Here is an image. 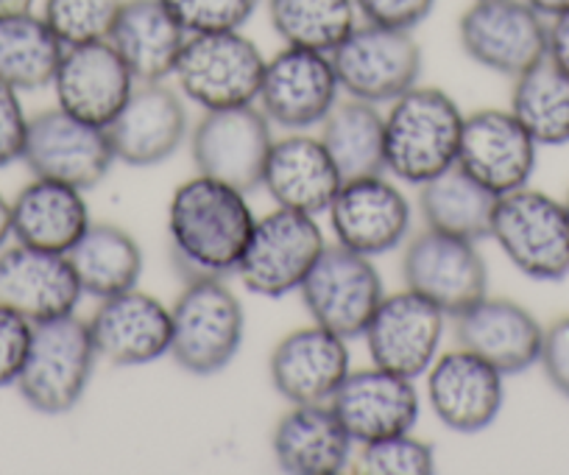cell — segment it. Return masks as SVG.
Instances as JSON below:
<instances>
[{"label":"cell","mask_w":569,"mask_h":475,"mask_svg":"<svg viewBox=\"0 0 569 475\" xmlns=\"http://www.w3.org/2000/svg\"><path fill=\"white\" fill-rule=\"evenodd\" d=\"M81 291L96 299L137 288L142 275V249L134 235L118 224L92 221L68 253Z\"/></svg>","instance_id":"4dcf8cb0"},{"label":"cell","mask_w":569,"mask_h":475,"mask_svg":"<svg viewBox=\"0 0 569 475\" xmlns=\"http://www.w3.org/2000/svg\"><path fill=\"white\" fill-rule=\"evenodd\" d=\"M37 0H0V18H12V14L34 12Z\"/></svg>","instance_id":"bcb514c9"},{"label":"cell","mask_w":569,"mask_h":475,"mask_svg":"<svg viewBox=\"0 0 569 475\" xmlns=\"http://www.w3.org/2000/svg\"><path fill=\"white\" fill-rule=\"evenodd\" d=\"M341 182V174L321 138L291 132L282 140H273L260 188H266L277 207L319 216L330 210Z\"/></svg>","instance_id":"484cf974"},{"label":"cell","mask_w":569,"mask_h":475,"mask_svg":"<svg viewBox=\"0 0 569 475\" xmlns=\"http://www.w3.org/2000/svg\"><path fill=\"white\" fill-rule=\"evenodd\" d=\"M338 92L341 81L330 53L284 46L266 59L257 107L284 132H308L310 127H321L338 103Z\"/></svg>","instance_id":"4fadbf2b"},{"label":"cell","mask_w":569,"mask_h":475,"mask_svg":"<svg viewBox=\"0 0 569 475\" xmlns=\"http://www.w3.org/2000/svg\"><path fill=\"white\" fill-rule=\"evenodd\" d=\"M341 90L369 103H391L421 76V48L413 31L358 23L330 53Z\"/></svg>","instance_id":"ba28073f"},{"label":"cell","mask_w":569,"mask_h":475,"mask_svg":"<svg viewBox=\"0 0 569 475\" xmlns=\"http://www.w3.org/2000/svg\"><path fill=\"white\" fill-rule=\"evenodd\" d=\"M547 59L569 76V12L547 20Z\"/></svg>","instance_id":"7bdbcfd3"},{"label":"cell","mask_w":569,"mask_h":475,"mask_svg":"<svg viewBox=\"0 0 569 475\" xmlns=\"http://www.w3.org/2000/svg\"><path fill=\"white\" fill-rule=\"evenodd\" d=\"M445 319V310L410 288L386 294L363 330L371 364L416 380L439 358Z\"/></svg>","instance_id":"9a60e30c"},{"label":"cell","mask_w":569,"mask_h":475,"mask_svg":"<svg viewBox=\"0 0 569 475\" xmlns=\"http://www.w3.org/2000/svg\"><path fill=\"white\" fill-rule=\"evenodd\" d=\"M260 0H166L188 37L240 31L257 12Z\"/></svg>","instance_id":"74e56055"},{"label":"cell","mask_w":569,"mask_h":475,"mask_svg":"<svg viewBox=\"0 0 569 475\" xmlns=\"http://www.w3.org/2000/svg\"><path fill=\"white\" fill-rule=\"evenodd\" d=\"M489 238L530 280L561 283L569 277V212L545 190L525 185L497 196Z\"/></svg>","instance_id":"5b68a950"},{"label":"cell","mask_w":569,"mask_h":475,"mask_svg":"<svg viewBox=\"0 0 569 475\" xmlns=\"http://www.w3.org/2000/svg\"><path fill=\"white\" fill-rule=\"evenodd\" d=\"M352 436L330 403L291 406L277 419L271 451L279 469L291 475H338L352 462Z\"/></svg>","instance_id":"4316f807"},{"label":"cell","mask_w":569,"mask_h":475,"mask_svg":"<svg viewBox=\"0 0 569 475\" xmlns=\"http://www.w3.org/2000/svg\"><path fill=\"white\" fill-rule=\"evenodd\" d=\"M456 338L502 375H519L539 364L545 327L513 299L486 294L480 303L456 316Z\"/></svg>","instance_id":"d4e9b609"},{"label":"cell","mask_w":569,"mask_h":475,"mask_svg":"<svg viewBox=\"0 0 569 475\" xmlns=\"http://www.w3.org/2000/svg\"><path fill=\"white\" fill-rule=\"evenodd\" d=\"M266 57L243 31L193 34L179 53V92L201 109H227L257 103Z\"/></svg>","instance_id":"8992f818"},{"label":"cell","mask_w":569,"mask_h":475,"mask_svg":"<svg viewBox=\"0 0 569 475\" xmlns=\"http://www.w3.org/2000/svg\"><path fill=\"white\" fill-rule=\"evenodd\" d=\"M325 247V232L316 216L277 207L254 221L234 275L246 291L257 297H284L299 291Z\"/></svg>","instance_id":"52a82bcc"},{"label":"cell","mask_w":569,"mask_h":475,"mask_svg":"<svg viewBox=\"0 0 569 475\" xmlns=\"http://www.w3.org/2000/svg\"><path fill=\"white\" fill-rule=\"evenodd\" d=\"M436 0H355L360 18L366 23L388 26V29L413 31L433 12Z\"/></svg>","instance_id":"60d3db41"},{"label":"cell","mask_w":569,"mask_h":475,"mask_svg":"<svg viewBox=\"0 0 569 475\" xmlns=\"http://www.w3.org/2000/svg\"><path fill=\"white\" fill-rule=\"evenodd\" d=\"M358 473L366 475H430L436 473V451L410 431L360 445Z\"/></svg>","instance_id":"8d00e7d4"},{"label":"cell","mask_w":569,"mask_h":475,"mask_svg":"<svg viewBox=\"0 0 569 475\" xmlns=\"http://www.w3.org/2000/svg\"><path fill=\"white\" fill-rule=\"evenodd\" d=\"M508 109L536 146L569 144V76L547 57L513 79Z\"/></svg>","instance_id":"836d02e7"},{"label":"cell","mask_w":569,"mask_h":475,"mask_svg":"<svg viewBox=\"0 0 569 475\" xmlns=\"http://www.w3.org/2000/svg\"><path fill=\"white\" fill-rule=\"evenodd\" d=\"M190 132L182 92L166 81H137L129 101L107 127L114 160L131 168H151L182 149Z\"/></svg>","instance_id":"2e32d148"},{"label":"cell","mask_w":569,"mask_h":475,"mask_svg":"<svg viewBox=\"0 0 569 475\" xmlns=\"http://www.w3.org/2000/svg\"><path fill=\"white\" fill-rule=\"evenodd\" d=\"M92 224L84 190L34 177L12 199V238L26 247L68 255Z\"/></svg>","instance_id":"83f0119b"},{"label":"cell","mask_w":569,"mask_h":475,"mask_svg":"<svg viewBox=\"0 0 569 475\" xmlns=\"http://www.w3.org/2000/svg\"><path fill=\"white\" fill-rule=\"evenodd\" d=\"M463 112L439 87L413 85L386 112V171L425 185L458 162Z\"/></svg>","instance_id":"7a4b0ae2"},{"label":"cell","mask_w":569,"mask_h":475,"mask_svg":"<svg viewBox=\"0 0 569 475\" xmlns=\"http://www.w3.org/2000/svg\"><path fill=\"white\" fill-rule=\"evenodd\" d=\"M525 3H530V7H533L536 12L547 20L556 18V14L569 12V0H525Z\"/></svg>","instance_id":"ee69618b"},{"label":"cell","mask_w":569,"mask_h":475,"mask_svg":"<svg viewBox=\"0 0 569 475\" xmlns=\"http://www.w3.org/2000/svg\"><path fill=\"white\" fill-rule=\"evenodd\" d=\"M310 319L349 338L363 336L377 305L386 297L375 260L341 244H327L310 275L299 286Z\"/></svg>","instance_id":"9c48e42d"},{"label":"cell","mask_w":569,"mask_h":475,"mask_svg":"<svg viewBox=\"0 0 569 475\" xmlns=\"http://www.w3.org/2000/svg\"><path fill=\"white\" fill-rule=\"evenodd\" d=\"M26 135H29V115L20 103V92L0 81V168L23 160Z\"/></svg>","instance_id":"ab89813d"},{"label":"cell","mask_w":569,"mask_h":475,"mask_svg":"<svg viewBox=\"0 0 569 475\" xmlns=\"http://www.w3.org/2000/svg\"><path fill=\"white\" fill-rule=\"evenodd\" d=\"M355 0H268V20L284 46L332 53L358 26Z\"/></svg>","instance_id":"e575fe53"},{"label":"cell","mask_w":569,"mask_h":475,"mask_svg":"<svg viewBox=\"0 0 569 475\" xmlns=\"http://www.w3.org/2000/svg\"><path fill=\"white\" fill-rule=\"evenodd\" d=\"M12 238V201L0 194V249L7 247Z\"/></svg>","instance_id":"f6af8a7d"},{"label":"cell","mask_w":569,"mask_h":475,"mask_svg":"<svg viewBox=\"0 0 569 475\" xmlns=\"http://www.w3.org/2000/svg\"><path fill=\"white\" fill-rule=\"evenodd\" d=\"M458 40L475 65L517 79L547 57V18L525 0H475L458 20Z\"/></svg>","instance_id":"8fae6325"},{"label":"cell","mask_w":569,"mask_h":475,"mask_svg":"<svg viewBox=\"0 0 569 475\" xmlns=\"http://www.w3.org/2000/svg\"><path fill=\"white\" fill-rule=\"evenodd\" d=\"M98 349L90 321L76 314L40 321L31 330L29 353L18 375V392L37 414L62 417L73 412L96 373Z\"/></svg>","instance_id":"3957f363"},{"label":"cell","mask_w":569,"mask_h":475,"mask_svg":"<svg viewBox=\"0 0 569 475\" xmlns=\"http://www.w3.org/2000/svg\"><path fill=\"white\" fill-rule=\"evenodd\" d=\"M539 146L513 118L511 109H475L463 115L458 168L495 196L525 188L536 171Z\"/></svg>","instance_id":"ac0fdd59"},{"label":"cell","mask_w":569,"mask_h":475,"mask_svg":"<svg viewBox=\"0 0 569 475\" xmlns=\"http://www.w3.org/2000/svg\"><path fill=\"white\" fill-rule=\"evenodd\" d=\"M62 53L64 46L42 14L0 18V81L18 92L51 87Z\"/></svg>","instance_id":"d6a6232c"},{"label":"cell","mask_w":569,"mask_h":475,"mask_svg":"<svg viewBox=\"0 0 569 475\" xmlns=\"http://www.w3.org/2000/svg\"><path fill=\"white\" fill-rule=\"evenodd\" d=\"M23 162L34 177L90 190L109 177L118 160L107 129L79 121L62 107H53L29 118Z\"/></svg>","instance_id":"7c38bea8"},{"label":"cell","mask_w":569,"mask_h":475,"mask_svg":"<svg viewBox=\"0 0 569 475\" xmlns=\"http://www.w3.org/2000/svg\"><path fill=\"white\" fill-rule=\"evenodd\" d=\"M254 221L246 194L232 185L204 174L179 185L168 205V238L184 283L234 275Z\"/></svg>","instance_id":"6da1fadb"},{"label":"cell","mask_w":569,"mask_h":475,"mask_svg":"<svg viewBox=\"0 0 569 475\" xmlns=\"http://www.w3.org/2000/svg\"><path fill=\"white\" fill-rule=\"evenodd\" d=\"M563 207H567V212H569V190H567V196H563Z\"/></svg>","instance_id":"7dc6e473"},{"label":"cell","mask_w":569,"mask_h":475,"mask_svg":"<svg viewBox=\"0 0 569 475\" xmlns=\"http://www.w3.org/2000/svg\"><path fill=\"white\" fill-rule=\"evenodd\" d=\"M268 375L291 406L330 403L349 375L347 338L321 325L297 327L279 338L268 362Z\"/></svg>","instance_id":"cb8c5ba5"},{"label":"cell","mask_w":569,"mask_h":475,"mask_svg":"<svg viewBox=\"0 0 569 475\" xmlns=\"http://www.w3.org/2000/svg\"><path fill=\"white\" fill-rule=\"evenodd\" d=\"M51 87L57 92V107L79 121L107 129L120 107L129 101L137 79L112 42L101 40L64 48Z\"/></svg>","instance_id":"603a6c76"},{"label":"cell","mask_w":569,"mask_h":475,"mask_svg":"<svg viewBox=\"0 0 569 475\" xmlns=\"http://www.w3.org/2000/svg\"><path fill=\"white\" fill-rule=\"evenodd\" d=\"M271 146V121L257 103L204 109L190 132L196 171L243 194L260 188Z\"/></svg>","instance_id":"30bf717a"},{"label":"cell","mask_w":569,"mask_h":475,"mask_svg":"<svg viewBox=\"0 0 569 475\" xmlns=\"http://www.w3.org/2000/svg\"><path fill=\"white\" fill-rule=\"evenodd\" d=\"M539 364L552 389L569 400V316H561L550 327H545Z\"/></svg>","instance_id":"b9f144b4"},{"label":"cell","mask_w":569,"mask_h":475,"mask_svg":"<svg viewBox=\"0 0 569 475\" xmlns=\"http://www.w3.org/2000/svg\"><path fill=\"white\" fill-rule=\"evenodd\" d=\"M327 212H330L336 244L366 258H377L402 247L413 224V207L408 196L382 174L341 182Z\"/></svg>","instance_id":"e0dca14e"},{"label":"cell","mask_w":569,"mask_h":475,"mask_svg":"<svg viewBox=\"0 0 569 475\" xmlns=\"http://www.w3.org/2000/svg\"><path fill=\"white\" fill-rule=\"evenodd\" d=\"M319 138L343 182L386 174V115L377 103L352 96L338 101L321 121Z\"/></svg>","instance_id":"f546056e"},{"label":"cell","mask_w":569,"mask_h":475,"mask_svg":"<svg viewBox=\"0 0 569 475\" xmlns=\"http://www.w3.org/2000/svg\"><path fill=\"white\" fill-rule=\"evenodd\" d=\"M402 280L405 288L430 299L452 319L489 294V269L478 244L436 229H425L408 241Z\"/></svg>","instance_id":"5bb4252c"},{"label":"cell","mask_w":569,"mask_h":475,"mask_svg":"<svg viewBox=\"0 0 569 475\" xmlns=\"http://www.w3.org/2000/svg\"><path fill=\"white\" fill-rule=\"evenodd\" d=\"M171 358L196 378L223 373L240 353L246 314L227 277L184 283L171 308Z\"/></svg>","instance_id":"277c9868"},{"label":"cell","mask_w":569,"mask_h":475,"mask_svg":"<svg viewBox=\"0 0 569 475\" xmlns=\"http://www.w3.org/2000/svg\"><path fill=\"white\" fill-rule=\"evenodd\" d=\"M31 330L34 325L29 319L0 305V389L18 384L26 353H29Z\"/></svg>","instance_id":"f35d334b"},{"label":"cell","mask_w":569,"mask_h":475,"mask_svg":"<svg viewBox=\"0 0 569 475\" xmlns=\"http://www.w3.org/2000/svg\"><path fill=\"white\" fill-rule=\"evenodd\" d=\"M425 375L430 408L439 423L456 434H480L500 417L506 403V375L472 349L458 347L439 353Z\"/></svg>","instance_id":"d6986e66"},{"label":"cell","mask_w":569,"mask_h":475,"mask_svg":"<svg viewBox=\"0 0 569 475\" xmlns=\"http://www.w3.org/2000/svg\"><path fill=\"white\" fill-rule=\"evenodd\" d=\"M123 0H46L42 18L64 48L109 40Z\"/></svg>","instance_id":"d590c367"},{"label":"cell","mask_w":569,"mask_h":475,"mask_svg":"<svg viewBox=\"0 0 569 475\" xmlns=\"http://www.w3.org/2000/svg\"><path fill=\"white\" fill-rule=\"evenodd\" d=\"M109 42L137 81H166L177 70L188 31L166 0H123Z\"/></svg>","instance_id":"f1b7e54d"},{"label":"cell","mask_w":569,"mask_h":475,"mask_svg":"<svg viewBox=\"0 0 569 475\" xmlns=\"http://www.w3.org/2000/svg\"><path fill=\"white\" fill-rule=\"evenodd\" d=\"M87 321L98 358L112 367H146L171 353V308L140 288L98 299Z\"/></svg>","instance_id":"ffe728a7"},{"label":"cell","mask_w":569,"mask_h":475,"mask_svg":"<svg viewBox=\"0 0 569 475\" xmlns=\"http://www.w3.org/2000/svg\"><path fill=\"white\" fill-rule=\"evenodd\" d=\"M81 297L84 291L68 255L26 244L0 249V305L31 325L76 314Z\"/></svg>","instance_id":"7402d4cb"},{"label":"cell","mask_w":569,"mask_h":475,"mask_svg":"<svg viewBox=\"0 0 569 475\" xmlns=\"http://www.w3.org/2000/svg\"><path fill=\"white\" fill-rule=\"evenodd\" d=\"M419 188V212L427 229L475 244L489 238L497 196L469 177L463 168H447L445 174L427 179Z\"/></svg>","instance_id":"1f68e13d"},{"label":"cell","mask_w":569,"mask_h":475,"mask_svg":"<svg viewBox=\"0 0 569 475\" xmlns=\"http://www.w3.org/2000/svg\"><path fill=\"white\" fill-rule=\"evenodd\" d=\"M330 406L355 445L413 431L421 412L413 378L375 364L366 369H349Z\"/></svg>","instance_id":"44dd1931"}]
</instances>
